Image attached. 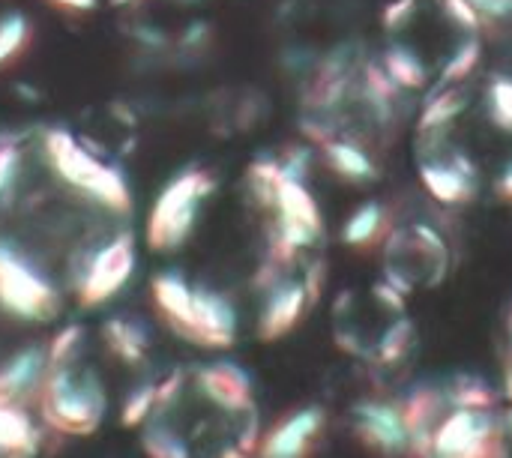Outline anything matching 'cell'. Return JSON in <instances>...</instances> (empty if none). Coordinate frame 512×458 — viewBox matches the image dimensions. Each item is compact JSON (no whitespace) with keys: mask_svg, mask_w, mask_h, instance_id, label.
<instances>
[{"mask_svg":"<svg viewBox=\"0 0 512 458\" xmlns=\"http://www.w3.org/2000/svg\"><path fill=\"white\" fill-rule=\"evenodd\" d=\"M465 108H468V99L459 90H435V99H429V105L423 108L420 135H432V132H441V129L453 126V120Z\"/></svg>","mask_w":512,"mask_h":458,"instance_id":"44dd1931","label":"cell"},{"mask_svg":"<svg viewBox=\"0 0 512 458\" xmlns=\"http://www.w3.org/2000/svg\"><path fill=\"white\" fill-rule=\"evenodd\" d=\"M282 174L288 177V180H297V183H303L306 180V174H309V165H312V153L309 150H291L282 162Z\"/></svg>","mask_w":512,"mask_h":458,"instance_id":"836d02e7","label":"cell"},{"mask_svg":"<svg viewBox=\"0 0 512 458\" xmlns=\"http://www.w3.org/2000/svg\"><path fill=\"white\" fill-rule=\"evenodd\" d=\"M414 345V324L408 318L393 321V327H387L381 345H378V360L381 363H399L402 357H408Z\"/></svg>","mask_w":512,"mask_h":458,"instance_id":"cb8c5ba5","label":"cell"},{"mask_svg":"<svg viewBox=\"0 0 512 458\" xmlns=\"http://www.w3.org/2000/svg\"><path fill=\"white\" fill-rule=\"evenodd\" d=\"M489 114L501 129L512 132V78H504V75L492 78V84H489Z\"/></svg>","mask_w":512,"mask_h":458,"instance_id":"484cf974","label":"cell"},{"mask_svg":"<svg viewBox=\"0 0 512 458\" xmlns=\"http://www.w3.org/2000/svg\"><path fill=\"white\" fill-rule=\"evenodd\" d=\"M498 195H501V198H507V201H512V162L507 165V171L498 177Z\"/></svg>","mask_w":512,"mask_h":458,"instance_id":"74e56055","label":"cell"},{"mask_svg":"<svg viewBox=\"0 0 512 458\" xmlns=\"http://www.w3.org/2000/svg\"><path fill=\"white\" fill-rule=\"evenodd\" d=\"M39 447V435L18 405L0 402V458H30Z\"/></svg>","mask_w":512,"mask_h":458,"instance_id":"9a60e30c","label":"cell"},{"mask_svg":"<svg viewBox=\"0 0 512 458\" xmlns=\"http://www.w3.org/2000/svg\"><path fill=\"white\" fill-rule=\"evenodd\" d=\"M507 390H510V399H512V363H510V369H507Z\"/></svg>","mask_w":512,"mask_h":458,"instance_id":"f35d334b","label":"cell"},{"mask_svg":"<svg viewBox=\"0 0 512 458\" xmlns=\"http://www.w3.org/2000/svg\"><path fill=\"white\" fill-rule=\"evenodd\" d=\"M147 458H189L186 444L165 426H150L144 432V441H141Z\"/></svg>","mask_w":512,"mask_h":458,"instance_id":"d4e9b609","label":"cell"},{"mask_svg":"<svg viewBox=\"0 0 512 458\" xmlns=\"http://www.w3.org/2000/svg\"><path fill=\"white\" fill-rule=\"evenodd\" d=\"M435 458H501V432L486 408H456L432 432Z\"/></svg>","mask_w":512,"mask_h":458,"instance_id":"5b68a950","label":"cell"},{"mask_svg":"<svg viewBox=\"0 0 512 458\" xmlns=\"http://www.w3.org/2000/svg\"><path fill=\"white\" fill-rule=\"evenodd\" d=\"M39 411L60 435H90L105 417V390L93 372H75L72 363L48 366Z\"/></svg>","mask_w":512,"mask_h":458,"instance_id":"7a4b0ae2","label":"cell"},{"mask_svg":"<svg viewBox=\"0 0 512 458\" xmlns=\"http://www.w3.org/2000/svg\"><path fill=\"white\" fill-rule=\"evenodd\" d=\"M36 27L24 12H6L0 18V69L15 66L33 48Z\"/></svg>","mask_w":512,"mask_h":458,"instance_id":"e0dca14e","label":"cell"},{"mask_svg":"<svg viewBox=\"0 0 512 458\" xmlns=\"http://www.w3.org/2000/svg\"><path fill=\"white\" fill-rule=\"evenodd\" d=\"M414 9H417V0H393V3H387V9H384V27L387 30L408 27V21L414 18Z\"/></svg>","mask_w":512,"mask_h":458,"instance_id":"1f68e13d","label":"cell"},{"mask_svg":"<svg viewBox=\"0 0 512 458\" xmlns=\"http://www.w3.org/2000/svg\"><path fill=\"white\" fill-rule=\"evenodd\" d=\"M180 3H195V0H180Z\"/></svg>","mask_w":512,"mask_h":458,"instance_id":"b9f144b4","label":"cell"},{"mask_svg":"<svg viewBox=\"0 0 512 458\" xmlns=\"http://www.w3.org/2000/svg\"><path fill=\"white\" fill-rule=\"evenodd\" d=\"M132 273H135V237L123 231L90 258L78 282V303L84 309L105 306L114 294L126 288Z\"/></svg>","mask_w":512,"mask_h":458,"instance_id":"8992f818","label":"cell"},{"mask_svg":"<svg viewBox=\"0 0 512 458\" xmlns=\"http://www.w3.org/2000/svg\"><path fill=\"white\" fill-rule=\"evenodd\" d=\"M105 345L111 348V354L126 363V366H138L147 354V336L138 324H132L129 318H114L102 327Z\"/></svg>","mask_w":512,"mask_h":458,"instance_id":"d6986e66","label":"cell"},{"mask_svg":"<svg viewBox=\"0 0 512 458\" xmlns=\"http://www.w3.org/2000/svg\"><path fill=\"white\" fill-rule=\"evenodd\" d=\"M213 189L216 180L198 168L180 171L174 180H168L147 216V246L153 252H177L189 240L198 210Z\"/></svg>","mask_w":512,"mask_h":458,"instance_id":"3957f363","label":"cell"},{"mask_svg":"<svg viewBox=\"0 0 512 458\" xmlns=\"http://www.w3.org/2000/svg\"><path fill=\"white\" fill-rule=\"evenodd\" d=\"M51 6H57L60 12H72V15H84L96 9V0H48Z\"/></svg>","mask_w":512,"mask_h":458,"instance_id":"8d00e7d4","label":"cell"},{"mask_svg":"<svg viewBox=\"0 0 512 458\" xmlns=\"http://www.w3.org/2000/svg\"><path fill=\"white\" fill-rule=\"evenodd\" d=\"M237 336V312L234 306L207 288H192V324L186 339L201 348H228Z\"/></svg>","mask_w":512,"mask_h":458,"instance_id":"52a82bcc","label":"cell"},{"mask_svg":"<svg viewBox=\"0 0 512 458\" xmlns=\"http://www.w3.org/2000/svg\"><path fill=\"white\" fill-rule=\"evenodd\" d=\"M453 402H456V408H486L489 411L495 399H492V390L480 378L465 375L453 387Z\"/></svg>","mask_w":512,"mask_h":458,"instance_id":"4316f807","label":"cell"},{"mask_svg":"<svg viewBox=\"0 0 512 458\" xmlns=\"http://www.w3.org/2000/svg\"><path fill=\"white\" fill-rule=\"evenodd\" d=\"M324 156H327L330 168L345 180L363 183V180H375V174H378L369 153L360 150L351 141H342V138L339 141H324Z\"/></svg>","mask_w":512,"mask_h":458,"instance_id":"ac0fdd59","label":"cell"},{"mask_svg":"<svg viewBox=\"0 0 512 458\" xmlns=\"http://www.w3.org/2000/svg\"><path fill=\"white\" fill-rule=\"evenodd\" d=\"M420 177L444 204H465L477 186V168L468 156H453V162H420Z\"/></svg>","mask_w":512,"mask_h":458,"instance_id":"7c38bea8","label":"cell"},{"mask_svg":"<svg viewBox=\"0 0 512 458\" xmlns=\"http://www.w3.org/2000/svg\"><path fill=\"white\" fill-rule=\"evenodd\" d=\"M273 207H276L279 219L300 222V225H306V228H312V231H321V210H318L315 198L306 192L303 183L282 177V183L276 186Z\"/></svg>","mask_w":512,"mask_h":458,"instance_id":"2e32d148","label":"cell"},{"mask_svg":"<svg viewBox=\"0 0 512 458\" xmlns=\"http://www.w3.org/2000/svg\"><path fill=\"white\" fill-rule=\"evenodd\" d=\"M198 387L222 411L240 414V411H249L252 408V384H249L246 372L237 369V366L219 363V366L201 369L198 372Z\"/></svg>","mask_w":512,"mask_h":458,"instance_id":"4fadbf2b","label":"cell"},{"mask_svg":"<svg viewBox=\"0 0 512 458\" xmlns=\"http://www.w3.org/2000/svg\"><path fill=\"white\" fill-rule=\"evenodd\" d=\"M507 330H510V336H512V309H510V318H507Z\"/></svg>","mask_w":512,"mask_h":458,"instance_id":"60d3db41","label":"cell"},{"mask_svg":"<svg viewBox=\"0 0 512 458\" xmlns=\"http://www.w3.org/2000/svg\"><path fill=\"white\" fill-rule=\"evenodd\" d=\"M207 42H210V24H204V21H195L180 36V48H186V51H201Z\"/></svg>","mask_w":512,"mask_h":458,"instance_id":"e575fe53","label":"cell"},{"mask_svg":"<svg viewBox=\"0 0 512 458\" xmlns=\"http://www.w3.org/2000/svg\"><path fill=\"white\" fill-rule=\"evenodd\" d=\"M324 429V411L306 408L282 420L264 441L261 458H303Z\"/></svg>","mask_w":512,"mask_h":458,"instance_id":"30bf717a","label":"cell"},{"mask_svg":"<svg viewBox=\"0 0 512 458\" xmlns=\"http://www.w3.org/2000/svg\"><path fill=\"white\" fill-rule=\"evenodd\" d=\"M0 309L21 321H51L60 312L57 291L12 249L0 243Z\"/></svg>","mask_w":512,"mask_h":458,"instance_id":"277c9868","label":"cell"},{"mask_svg":"<svg viewBox=\"0 0 512 458\" xmlns=\"http://www.w3.org/2000/svg\"><path fill=\"white\" fill-rule=\"evenodd\" d=\"M387 228V213L378 201H366L354 210V216L342 228V240L348 246H372Z\"/></svg>","mask_w":512,"mask_h":458,"instance_id":"ffe728a7","label":"cell"},{"mask_svg":"<svg viewBox=\"0 0 512 458\" xmlns=\"http://www.w3.org/2000/svg\"><path fill=\"white\" fill-rule=\"evenodd\" d=\"M153 411H156V387L147 384V387L135 390V393L126 399V405H123V426L135 429V426H141Z\"/></svg>","mask_w":512,"mask_h":458,"instance_id":"f1b7e54d","label":"cell"},{"mask_svg":"<svg viewBox=\"0 0 512 458\" xmlns=\"http://www.w3.org/2000/svg\"><path fill=\"white\" fill-rule=\"evenodd\" d=\"M114 6H129V3H135V0H111Z\"/></svg>","mask_w":512,"mask_h":458,"instance_id":"ab89813d","label":"cell"},{"mask_svg":"<svg viewBox=\"0 0 512 458\" xmlns=\"http://www.w3.org/2000/svg\"><path fill=\"white\" fill-rule=\"evenodd\" d=\"M357 435L384 453H402L411 447V432L405 423L402 408L384 402H366L357 408Z\"/></svg>","mask_w":512,"mask_h":458,"instance_id":"9c48e42d","label":"cell"},{"mask_svg":"<svg viewBox=\"0 0 512 458\" xmlns=\"http://www.w3.org/2000/svg\"><path fill=\"white\" fill-rule=\"evenodd\" d=\"M438 3L444 6V12H447L459 27H465V30H471V33H477V30L483 27V18H480V12L474 9L471 0H438Z\"/></svg>","mask_w":512,"mask_h":458,"instance_id":"4dcf8cb0","label":"cell"},{"mask_svg":"<svg viewBox=\"0 0 512 458\" xmlns=\"http://www.w3.org/2000/svg\"><path fill=\"white\" fill-rule=\"evenodd\" d=\"M180 387H183V375L174 372L165 384L156 387V408H168V405L180 396Z\"/></svg>","mask_w":512,"mask_h":458,"instance_id":"d590c367","label":"cell"},{"mask_svg":"<svg viewBox=\"0 0 512 458\" xmlns=\"http://www.w3.org/2000/svg\"><path fill=\"white\" fill-rule=\"evenodd\" d=\"M81 327L78 324H72V327H63L54 339H51V345H48V366H63V363H72V354L78 351V345H81Z\"/></svg>","mask_w":512,"mask_h":458,"instance_id":"f546056e","label":"cell"},{"mask_svg":"<svg viewBox=\"0 0 512 458\" xmlns=\"http://www.w3.org/2000/svg\"><path fill=\"white\" fill-rule=\"evenodd\" d=\"M21 147L15 141H0V201L15 189L18 177H21Z\"/></svg>","mask_w":512,"mask_h":458,"instance_id":"83f0119b","label":"cell"},{"mask_svg":"<svg viewBox=\"0 0 512 458\" xmlns=\"http://www.w3.org/2000/svg\"><path fill=\"white\" fill-rule=\"evenodd\" d=\"M42 156L48 168L75 192L84 198L96 201L99 207L111 213H129L132 210V192L123 174L102 159H96L90 150H84L69 132L63 129H48L42 135Z\"/></svg>","mask_w":512,"mask_h":458,"instance_id":"6da1fadb","label":"cell"},{"mask_svg":"<svg viewBox=\"0 0 512 458\" xmlns=\"http://www.w3.org/2000/svg\"><path fill=\"white\" fill-rule=\"evenodd\" d=\"M474 9L480 12L483 24H504L512 21V0H471Z\"/></svg>","mask_w":512,"mask_h":458,"instance_id":"d6a6232c","label":"cell"},{"mask_svg":"<svg viewBox=\"0 0 512 458\" xmlns=\"http://www.w3.org/2000/svg\"><path fill=\"white\" fill-rule=\"evenodd\" d=\"M153 303L159 315L168 321V327L186 339L192 324V288L177 273H162L153 279Z\"/></svg>","mask_w":512,"mask_h":458,"instance_id":"5bb4252c","label":"cell"},{"mask_svg":"<svg viewBox=\"0 0 512 458\" xmlns=\"http://www.w3.org/2000/svg\"><path fill=\"white\" fill-rule=\"evenodd\" d=\"M309 306L312 303H309V294H306L303 282H282L267 297V306H264L261 321H258V336L264 342L282 339L285 333H291L297 327V321L303 318V312Z\"/></svg>","mask_w":512,"mask_h":458,"instance_id":"8fae6325","label":"cell"},{"mask_svg":"<svg viewBox=\"0 0 512 458\" xmlns=\"http://www.w3.org/2000/svg\"><path fill=\"white\" fill-rule=\"evenodd\" d=\"M48 375V345H30L12 354L0 366V402L24 408L30 399L39 402L42 384Z\"/></svg>","mask_w":512,"mask_h":458,"instance_id":"ba28073f","label":"cell"},{"mask_svg":"<svg viewBox=\"0 0 512 458\" xmlns=\"http://www.w3.org/2000/svg\"><path fill=\"white\" fill-rule=\"evenodd\" d=\"M480 54H483V45H480V39L477 36H471V39H465L456 51H453V57L444 63V72H441V87L438 90H444L447 84H456V81H465L474 69H477V63H480Z\"/></svg>","mask_w":512,"mask_h":458,"instance_id":"603a6c76","label":"cell"},{"mask_svg":"<svg viewBox=\"0 0 512 458\" xmlns=\"http://www.w3.org/2000/svg\"><path fill=\"white\" fill-rule=\"evenodd\" d=\"M384 69H387V75H390L399 87H423V84L429 81L426 66L420 63V57H417L411 48H405V45L387 48V54H384Z\"/></svg>","mask_w":512,"mask_h":458,"instance_id":"7402d4cb","label":"cell"}]
</instances>
